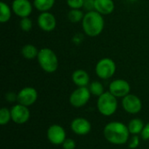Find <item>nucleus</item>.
<instances>
[{
	"mask_svg": "<svg viewBox=\"0 0 149 149\" xmlns=\"http://www.w3.org/2000/svg\"><path fill=\"white\" fill-rule=\"evenodd\" d=\"M106 140L113 145H124L129 138V130L127 126L120 121L108 123L103 131Z\"/></svg>",
	"mask_w": 149,
	"mask_h": 149,
	"instance_id": "nucleus-1",
	"label": "nucleus"
},
{
	"mask_svg": "<svg viewBox=\"0 0 149 149\" xmlns=\"http://www.w3.org/2000/svg\"><path fill=\"white\" fill-rule=\"evenodd\" d=\"M104 18L102 14L96 10L88 11L82 20V27L85 33L89 37H97L104 29Z\"/></svg>",
	"mask_w": 149,
	"mask_h": 149,
	"instance_id": "nucleus-2",
	"label": "nucleus"
},
{
	"mask_svg": "<svg viewBox=\"0 0 149 149\" xmlns=\"http://www.w3.org/2000/svg\"><path fill=\"white\" fill-rule=\"evenodd\" d=\"M38 61L40 67L48 73L56 72L58 66V57L55 52L49 48H43L39 50L38 54Z\"/></svg>",
	"mask_w": 149,
	"mask_h": 149,
	"instance_id": "nucleus-3",
	"label": "nucleus"
},
{
	"mask_svg": "<svg viewBox=\"0 0 149 149\" xmlns=\"http://www.w3.org/2000/svg\"><path fill=\"white\" fill-rule=\"evenodd\" d=\"M97 107L99 112L104 116L113 115L118 107L117 98L110 92H105L102 95L98 97Z\"/></svg>",
	"mask_w": 149,
	"mask_h": 149,
	"instance_id": "nucleus-4",
	"label": "nucleus"
},
{
	"mask_svg": "<svg viewBox=\"0 0 149 149\" xmlns=\"http://www.w3.org/2000/svg\"><path fill=\"white\" fill-rule=\"evenodd\" d=\"M116 71V65L111 58H105L100 59L95 67L96 74L102 79H108L113 76Z\"/></svg>",
	"mask_w": 149,
	"mask_h": 149,
	"instance_id": "nucleus-5",
	"label": "nucleus"
},
{
	"mask_svg": "<svg viewBox=\"0 0 149 149\" xmlns=\"http://www.w3.org/2000/svg\"><path fill=\"white\" fill-rule=\"evenodd\" d=\"M90 98H91V92L89 88H87L86 86H82V87H78L72 93L69 98V101L72 107L76 108H79L84 107L89 101Z\"/></svg>",
	"mask_w": 149,
	"mask_h": 149,
	"instance_id": "nucleus-6",
	"label": "nucleus"
},
{
	"mask_svg": "<svg viewBox=\"0 0 149 149\" xmlns=\"http://www.w3.org/2000/svg\"><path fill=\"white\" fill-rule=\"evenodd\" d=\"M38 99V92L33 87H24L21 89L17 94V101L25 107L33 105Z\"/></svg>",
	"mask_w": 149,
	"mask_h": 149,
	"instance_id": "nucleus-7",
	"label": "nucleus"
},
{
	"mask_svg": "<svg viewBox=\"0 0 149 149\" xmlns=\"http://www.w3.org/2000/svg\"><path fill=\"white\" fill-rule=\"evenodd\" d=\"M122 107L127 113L136 114L141 112L142 103L138 96L129 93L122 99Z\"/></svg>",
	"mask_w": 149,
	"mask_h": 149,
	"instance_id": "nucleus-8",
	"label": "nucleus"
},
{
	"mask_svg": "<svg viewBox=\"0 0 149 149\" xmlns=\"http://www.w3.org/2000/svg\"><path fill=\"white\" fill-rule=\"evenodd\" d=\"M10 114L11 120L18 125L26 123L30 119V110L28 109V107L21 104L13 106L10 109Z\"/></svg>",
	"mask_w": 149,
	"mask_h": 149,
	"instance_id": "nucleus-9",
	"label": "nucleus"
},
{
	"mask_svg": "<svg viewBox=\"0 0 149 149\" xmlns=\"http://www.w3.org/2000/svg\"><path fill=\"white\" fill-rule=\"evenodd\" d=\"M130 85L125 79H115L109 85V92L116 98H124L130 93Z\"/></svg>",
	"mask_w": 149,
	"mask_h": 149,
	"instance_id": "nucleus-10",
	"label": "nucleus"
},
{
	"mask_svg": "<svg viewBox=\"0 0 149 149\" xmlns=\"http://www.w3.org/2000/svg\"><path fill=\"white\" fill-rule=\"evenodd\" d=\"M47 139L53 145H62L66 139L65 131L59 125H52L47 130Z\"/></svg>",
	"mask_w": 149,
	"mask_h": 149,
	"instance_id": "nucleus-11",
	"label": "nucleus"
},
{
	"mask_svg": "<svg viewBox=\"0 0 149 149\" xmlns=\"http://www.w3.org/2000/svg\"><path fill=\"white\" fill-rule=\"evenodd\" d=\"M38 24L45 31H52L56 28L57 21L53 14L45 11L42 12L38 17Z\"/></svg>",
	"mask_w": 149,
	"mask_h": 149,
	"instance_id": "nucleus-12",
	"label": "nucleus"
},
{
	"mask_svg": "<svg viewBox=\"0 0 149 149\" xmlns=\"http://www.w3.org/2000/svg\"><path fill=\"white\" fill-rule=\"evenodd\" d=\"M12 10L20 17H27L32 11V6L28 0H14L12 2Z\"/></svg>",
	"mask_w": 149,
	"mask_h": 149,
	"instance_id": "nucleus-13",
	"label": "nucleus"
},
{
	"mask_svg": "<svg viewBox=\"0 0 149 149\" xmlns=\"http://www.w3.org/2000/svg\"><path fill=\"white\" fill-rule=\"evenodd\" d=\"M72 132L78 135H86L92 129L91 123L85 118H76L71 123Z\"/></svg>",
	"mask_w": 149,
	"mask_h": 149,
	"instance_id": "nucleus-14",
	"label": "nucleus"
},
{
	"mask_svg": "<svg viewBox=\"0 0 149 149\" xmlns=\"http://www.w3.org/2000/svg\"><path fill=\"white\" fill-rule=\"evenodd\" d=\"M72 79L73 83L79 87L87 86L90 82V77L88 73L86 71L81 70V69H79L73 72Z\"/></svg>",
	"mask_w": 149,
	"mask_h": 149,
	"instance_id": "nucleus-15",
	"label": "nucleus"
},
{
	"mask_svg": "<svg viewBox=\"0 0 149 149\" xmlns=\"http://www.w3.org/2000/svg\"><path fill=\"white\" fill-rule=\"evenodd\" d=\"M114 10L113 0H95V10L102 15H108Z\"/></svg>",
	"mask_w": 149,
	"mask_h": 149,
	"instance_id": "nucleus-16",
	"label": "nucleus"
},
{
	"mask_svg": "<svg viewBox=\"0 0 149 149\" xmlns=\"http://www.w3.org/2000/svg\"><path fill=\"white\" fill-rule=\"evenodd\" d=\"M127 127H128L130 134H132L133 135H138L142 132L143 127H144V124L141 119L135 118V119H133L129 121Z\"/></svg>",
	"mask_w": 149,
	"mask_h": 149,
	"instance_id": "nucleus-17",
	"label": "nucleus"
},
{
	"mask_svg": "<svg viewBox=\"0 0 149 149\" xmlns=\"http://www.w3.org/2000/svg\"><path fill=\"white\" fill-rule=\"evenodd\" d=\"M38 52L39 51H38L36 46H34L33 45H25L21 50L23 57L26 59H33L37 58Z\"/></svg>",
	"mask_w": 149,
	"mask_h": 149,
	"instance_id": "nucleus-18",
	"label": "nucleus"
},
{
	"mask_svg": "<svg viewBox=\"0 0 149 149\" xmlns=\"http://www.w3.org/2000/svg\"><path fill=\"white\" fill-rule=\"evenodd\" d=\"M55 0H34L33 3L37 10L45 12L48 11L54 5Z\"/></svg>",
	"mask_w": 149,
	"mask_h": 149,
	"instance_id": "nucleus-19",
	"label": "nucleus"
},
{
	"mask_svg": "<svg viewBox=\"0 0 149 149\" xmlns=\"http://www.w3.org/2000/svg\"><path fill=\"white\" fill-rule=\"evenodd\" d=\"M11 16V11L7 3L4 2L0 3V22L6 23L9 21Z\"/></svg>",
	"mask_w": 149,
	"mask_h": 149,
	"instance_id": "nucleus-20",
	"label": "nucleus"
},
{
	"mask_svg": "<svg viewBox=\"0 0 149 149\" xmlns=\"http://www.w3.org/2000/svg\"><path fill=\"white\" fill-rule=\"evenodd\" d=\"M83 11L80 9H71L68 12V18L72 23H79L84 18Z\"/></svg>",
	"mask_w": 149,
	"mask_h": 149,
	"instance_id": "nucleus-21",
	"label": "nucleus"
},
{
	"mask_svg": "<svg viewBox=\"0 0 149 149\" xmlns=\"http://www.w3.org/2000/svg\"><path fill=\"white\" fill-rule=\"evenodd\" d=\"M89 90L91 92V94L100 97V95H102L105 92H104V86L103 85L99 82V81H93L90 84L89 86Z\"/></svg>",
	"mask_w": 149,
	"mask_h": 149,
	"instance_id": "nucleus-22",
	"label": "nucleus"
},
{
	"mask_svg": "<svg viewBox=\"0 0 149 149\" xmlns=\"http://www.w3.org/2000/svg\"><path fill=\"white\" fill-rule=\"evenodd\" d=\"M10 120H11L10 110H9L6 107L1 108V110H0V125H2V126L7 125Z\"/></svg>",
	"mask_w": 149,
	"mask_h": 149,
	"instance_id": "nucleus-23",
	"label": "nucleus"
},
{
	"mask_svg": "<svg viewBox=\"0 0 149 149\" xmlns=\"http://www.w3.org/2000/svg\"><path fill=\"white\" fill-rule=\"evenodd\" d=\"M20 28L24 31H29L32 28V21L31 18L27 17H23L20 21Z\"/></svg>",
	"mask_w": 149,
	"mask_h": 149,
	"instance_id": "nucleus-24",
	"label": "nucleus"
},
{
	"mask_svg": "<svg viewBox=\"0 0 149 149\" xmlns=\"http://www.w3.org/2000/svg\"><path fill=\"white\" fill-rule=\"evenodd\" d=\"M66 3L71 9H81L84 5V0H66Z\"/></svg>",
	"mask_w": 149,
	"mask_h": 149,
	"instance_id": "nucleus-25",
	"label": "nucleus"
},
{
	"mask_svg": "<svg viewBox=\"0 0 149 149\" xmlns=\"http://www.w3.org/2000/svg\"><path fill=\"white\" fill-rule=\"evenodd\" d=\"M140 145V137L138 135H133L131 138L129 143H128V148L131 149L137 148Z\"/></svg>",
	"mask_w": 149,
	"mask_h": 149,
	"instance_id": "nucleus-26",
	"label": "nucleus"
},
{
	"mask_svg": "<svg viewBox=\"0 0 149 149\" xmlns=\"http://www.w3.org/2000/svg\"><path fill=\"white\" fill-rule=\"evenodd\" d=\"M63 149H75L76 142L72 139H65V141L62 144Z\"/></svg>",
	"mask_w": 149,
	"mask_h": 149,
	"instance_id": "nucleus-27",
	"label": "nucleus"
},
{
	"mask_svg": "<svg viewBox=\"0 0 149 149\" xmlns=\"http://www.w3.org/2000/svg\"><path fill=\"white\" fill-rule=\"evenodd\" d=\"M83 7L85 10L88 11H92L95 10V0H84Z\"/></svg>",
	"mask_w": 149,
	"mask_h": 149,
	"instance_id": "nucleus-28",
	"label": "nucleus"
},
{
	"mask_svg": "<svg viewBox=\"0 0 149 149\" xmlns=\"http://www.w3.org/2000/svg\"><path fill=\"white\" fill-rule=\"evenodd\" d=\"M141 138H142L143 140H145V141L149 140V122L147 125L144 126L143 130H142V132L141 133Z\"/></svg>",
	"mask_w": 149,
	"mask_h": 149,
	"instance_id": "nucleus-29",
	"label": "nucleus"
},
{
	"mask_svg": "<svg viewBox=\"0 0 149 149\" xmlns=\"http://www.w3.org/2000/svg\"><path fill=\"white\" fill-rule=\"evenodd\" d=\"M6 100L10 102H13L14 100H17V94L13 93H8L6 94Z\"/></svg>",
	"mask_w": 149,
	"mask_h": 149,
	"instance_id": "nucleus-30",
	"label": "nucleus"
},
{
	"mask_svg": "<svg viewBox=\"0 0 149 149\" xmlns=\"http://www.w3.org/2000/svg\"><path fill=\"white\" fill-rule=\"evenodd\" d=\"M130 1H136V0H130Z\"/></svg>",
	"mask_w": 149,
	"mask_h": 149,
	"instance_id": "nucleus-31",
	"label": "nucleus"
}]
</instances>
